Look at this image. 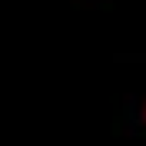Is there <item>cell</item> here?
Wrapping results in <instances>:
<instances>
[{"label": "cell", "mask_w": 146, "mask_h": 146, "mask_svg": "<svg viewBox=\"0 0 146 146\" xmlns=\"http://www.w3.org/2000/svg\"><path fill=\"white\" fill-rule=\"evenodd\" d=\"M143 119H146V106H143Z\"/></svg>", "instance_id": "1"}]
</instances>
